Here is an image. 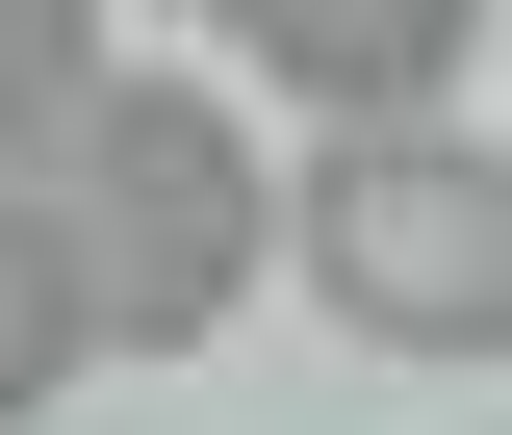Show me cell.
I'll return each instance as SVG.
<instances>
[{
	"label": "cell",
	"instance_id": "1",
	"mask_svg": "<svg viewBox=\"0 0 512 435\" xmlns=\"http://www.w3.org/2000/svg\"><path fill=\"white\" fill-rule=\"evenodd\" d=\"M0 205L52 231L77 359H180V333H231V308H256V128L205 103V77H103V103H77Z\"/></svg>",
	"mask_w": 512,
	"mask_h": 435
},
{
	"label": "cell",
	"instance_id": "2",
	"mask_svg": "<svg viewBox=\"0 0 512 435\" xmlns=\"http://www.w3.org/2000/svg\"><path fill=\"white\" fill-rule=\"evenodd\" d=\"M282 256H308V308L384 333V359H512V154L487 128H333L308 205H282Z\"/></svg>",
	"mask_w": 512,
	"mask_h": 435
},
{
	"label": "cell",
	"instance_id": "3",
	"mask_svg": "<svg viewBox=\"0 0 512 435\" xmlns=\"http://www.w3.org/2000/svg\"><path fill=\"white\" fill-rule=\"evenodd\" d=\"M205 26H256V77L333 128H436L461 52H487V0H205Z\"/></svg>",
	"mask_w": 512,
	"mask_h": 435
},
{
	"label": "cell",
	"instance_id": "4",
	"mask_svg": "<svg viewBox=\"0 0 512 435\" xmlns=\"http://www.w3.org/2000/svg\"><path fill=\"white\" fill-rule=\"evenodd\" d=\"M103 77H128V52H103V0H0V180H26Z\"/></svg>",
	"mask_w": 512,
	"mask_h": 435
},
{
	"label": "cell",
	"instance_id": "5",
	"mask_svg": "<svg viewBox=\"0 0 512 435\" xmlns=\"http://www.w3.org/2000/svg\"><path fill=\"white\" fill-rule=\"evenodd\" d=\"M52 384H77V282H52V231L0 205V435L52 410Z\"/></svg>",
	"mask_w": 512,
	"mask_h": 435
}]
</instances>
